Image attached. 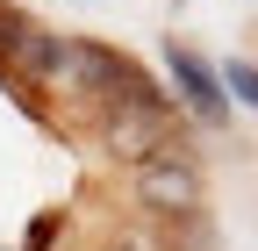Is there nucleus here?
Masks as SVG:
<instances>
[{
  "mask_svg": "<svg viewBox=\"0 0 258 251\" xmlns=\"http://www.w3.org/2000/svg\"><path fill=\"white\" fill-rule=\"evenodd\" d=\"M129 194H137L144 215H158V223H194V215H208V172L201 158H194L186 144L158 151V158L129 165Z\"/></svg>",
  "mask_w": 258,
  "mask_h": 251,
  "instance_id": "f257e3e1",
  "label": "nucleus"
},
{
  "mask_svg": "<svg viewBox=\"0 0 258 251\" xmlns=\"http://www.w3.org/2000/svg\"><path fill=\"white\" fill-rule=\"evenodd\" d=\"M101 144H108V158L144 165V158L179 144V122H172V108H108L101 115Z\"/></svg>",
  "mask_w": 258,
  "mask_h": 251,
  "instance_id": "f03ea898",
  "label": "nucleus"
},
{
  "mask_svg": "<svg viewBox=\"0 0 258 251\" xmlns=\"http://www.w3.org/2000/svg\"><path fill=\"white\" fill-rule=\"evenodd\" d=\"M165 57H172V79H179V101H186V115L201 122V130H222V122H230V86L208 72V57L194 50V43H172Z\"/></svg>",
  "mask_w": 258,
  "mask_h": 251,
  "instance_id": "7ed1b4c3",
  "label": "nucleus"
},
{
  "mask_svg": "<svg viewBox=\"0 0 258 251\" xmlns=\"http://www.w3.org/2000/svg\"><path fill=\"white\" fill-rule=\"evenodd\" d=\"M8 72L29 79V86H57V72H64V36H50V29H29V36L8 50Z\"/></svg>",
  "mask_w": 258,
  "mask_h": 251,
  "instance_id": "20e7f679",
  "label": "nucleus"
},
{
  "mask_svg": "<svg viewBox=\"0 0 258 251\" xmlns=\"http://www.w3.org/2000/svg\"><path fill=\"white\" fill-rule=\"evenodd\" d=\"M108 251H186L179 223H158V215H129V223L108 230Z\"/></svg>",
  "mask_w": 258,
  "mask_h": 251,
  "instance_id": "39448f33",
  "label": "nucleus"
},
{
  "mask_svg": "<svg viewBox=\"0 0 258 251\" xmlns=\"http://www.w3.org/2000/svg\"><path fill=\"white\" fill-rule=\"evenodd\" d=\"M222 86H230V93H237L244 108H258V65H251V57H230V72H222Z\"/></svg>",
  "mask_w": 258,
  "mask_h": 251,
  "instance_id": "423d86ee",
  "label": "nucleus"
},
{
  "mask_svg": "<svg viewBox=\"0 0 258 251\" xmlns=\"http://www.w3.org/2000/svg\"><path fill=\"white\" fill-rule=\"evenodd\" d=\"M57 230H64V215H36V223H29V244H22V251H50V244H57Z\"/></svg>",
  "mask_w": 258,
  "mask_h": 251,
  "instance_id": "0eeeda50",
  "label": "nucleus"
}]
</instances>
